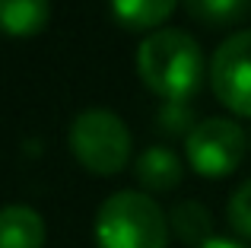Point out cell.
I'll use <instances>...</instances> for the list:
<instances>
[{
  "label": "cell",
  "mask_w": 251,
  "mask_h": 248,
  "mask_svg": "<svg viewBox=\"0 0 251 248\" xmlns=\"http://www.w3.org/2000/svg\"><path fill=\"white\" fill-rule=\"evenodd\" d=\"M137 74L150 93L162 96L166 102H188L201 89L203 74V51L188 32L162 29L153 32L137 48Z\"/></svg>",
  "instance_id": "obj_1"
},
{
  "label": "cell",
  "mask_w": 251,
  "mask_h": 248,
  "mask_svg": "<svg viewBox=\"0 0 251 248\" xmlns=\"http://www.w3.org/2000/svg\"><path fill=\"white\" fill-rule=\"evenodd\" d=\"M169 217L150 194L118 191L96 213L99 248H169Z\"/></svg>",
  "instance_id": "obj_2"
},
{
  "label": "cell",
  "mask_w": 251,
  "mask_h": 248,
  "mask_svg": "<svg viewBox=\"0 0 251 248\" xmlns=\"http://www.w3.org/2000/svg\"><path fill=\"white\" fill-rule=\"evenodd\" d=\"M67 143L74 159L92 175H118L130 159V130L108 108H86L70 121Z\"/></svg>",
  "instance_id": "obj_3"
},
{
  "label": "cell",
  "mask_w": 251,
  "mask_h": 248,
  "mask_svg": "<svg viewBox=\"0 0 251 248\" xmlns=\"http://www.w3.org/2000/svg\"><path fill=\"white\" fill-rule=\"evenodd\" d=\"M248 149L245 130L229 118H203L184 137V156L203 178H226L239 169Z\"/></svg>",
  "instance_id": "obj_4"
},
{
  "label": "cell",
  "mask_w": 251,
  "mask_h": 248,
  "mask_svg": "<svg viewBox=\"0 0 251 248\" xmlns=\"http://www.w3.org/2000/svg\"><path fill=\"white\" fill-rule=\"evenodd\" d=\"M210 86L229 112L251 118V29L235 32L210 57Z\"/></svg>",
  "instance_id": "obj_5"
},
{
  "label": "cell",
  "mask_w": 251,
  "mask_h": 248,
  "mask_svg": "<svg viewBox=\"0 0 251 248\" xmlns=\"http://www.w3.org/2000/svg\"><path fill=\"white\" fill-rule=\"evenodd\" d=\"M45 220L25 204H10L0 217V248H45Z\"/></svg>",
  "instance_id": "obj_6"
},
{
  "label": "cell",
  "mask_w": 251,
  "mask_h": 248,
  "mask_svg": "<svg viewBox=\"0 0 251 248\" xmlns=\"http://www.w3.org/2000/svg\"><path fill=\"white\" fill-rule=\"evenodd\" d=\"M134 175L147 191H172L175 185H181L184 169H181V159L169 147H150L140 153Z\"/></svg>",
  "instance_id": "obj_7"
},
{
  "label": "cell",
  "mask_w": 251,
  "mask_h": 248,
  "mask_svg": "<svg viewBox=\"0 0 251 248\" xmlns=\"http://www.w3.org/2000/svg\"><path fill=\"white\" fill-rule=\"evenodd\" d=\"M0 16H3L6 35L29 38L48 25L51 3L48 0H0Z\"/></svg>",
  "instance_id": "obj_8"
},
{
  "label": "cell",
  "mask_w": 251,
  "mask_h": 248,
  "mask_svg": "<svg viewBox=\"0 0 251 248\" xmlns=\"http://www.w3.org/2000/svg\"><path fill=\"white\" fill-rule=\"evenodd\" d=\"M169 226H172V232H175L181 242H188L191 248L216 239L213 236V217H210V210L203 204H197V200H181V204L172 207Z\"/></svg>",
  "instance_id": "obj_9"
},
{
  "label": "cell",
  "mask_w": 251,
  "mask_h": 248,
  "mask_svg": "<svg viewBox=\"0 0 251 248\" xmlns=\"http://www.w3.org/2000/svg\"><path fill=\"white\" fill-rule=\"evenodd\" d=\"M178 0H111L115 19L130 32H143L166 23Z\"/></svg>",
  "instance_id": "obj_10"
},
{
  "label": "cell",
  "mask_w": 251,
  "mask_h": 248,
  "mask_svg": "<svg viewBox=\"0 0 251 248\" xmlns=\"http://www.w3.org/2000/svg\"><path fill=\"white\" fill-rule=\"evenodd\" d=\"M251 0H184L188 13L210 25H229L248 13Z\"/></svg>",
  "instance_id": "obj_11"
},
{
  "label": "cell",
  "mask_w": 251,
  "mask_h": 248,
  "mask_svg": "<svg viewBox=\"0 0 251 248\" xmlns=\"http://www.w3.org/2000/svg\"><path fill=\"white\" fill-rule=\"evenodd\" d=\"M226 220L242 239H251V178L245 185L235 188V194L229 198V207H226Z\"/></svg>",
  "instance_id": "obj_12"
},
{
  "label": "cell",
  "mask_w": 251,
  "mask_h": 248,
  "mask_svg": "<svg viewBox=\"0 0 251 248\" xmlns=\"http://www.w3.org/2000/svg\"><path fill=\"white\" fill-rule=\"evenodd\" d=\"M159 124H162L166 134H184L188 137L197 121L191 118V108L184 105V102H169V105L159 112Z\"/></svg>",
  "instance_id": "obj_13"
},
{
  "label": "cell",
  "mask_w": 251,
  "mask_h": 248,
  "mask_svg": "<svg viewBox=\"0 0 251 248\" xmlns=\"http://www.w3.org/2000/svg\"><path fill=\"white\" fill-rule=\"evenodd\" d=\"M197 248H248V245L232 242V239H210V242H203V245H197Z\"/></svg>",
  "instance_id": "obj_14"
}]
</instances>
